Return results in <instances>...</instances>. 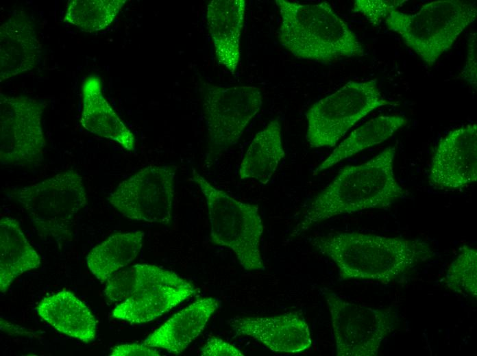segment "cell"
Returning <instances> with one entry per match:
<instances>
[{"label":"cell","mask_w":477,"mask_h":356,"mask_svg":"<svg viewBox=\"0 0 477 356\" xmlns=\"http://www.w3.org/2000/svg\"><path fill=\"white\" fill-rule=\"evenodd\" d=\"M310 242L336 265L340 280L387 284L435 255L430 244L419 238L336 231L315 236Z\"/></svg>","instance_id":"obj_1"},{"label":"cell","mask_w":477,"mask_h":356,"mask_svg":"<svg viewBox=\"0 0 477 356\" xmlns=\"http://www.w3.org/2000/svg\"><path fill=\"white\" fill-rule=\"evenodd\" d=\"M395 152V147L389 146L364 163L343 168L313 199L291 236H299L332 217L387 208L403 198L406 191L394 172Z\"/></svg>","instance_id":"obj_2"},{"label":"cell","mask_w":477,"mask_h":356,"mask_svg":"<svg viewBox=\"0 0 477 356\" xmlns=\"http://www.w3.org/2000/svg\"><path fill=\"white\" fill-rule=\"evenodd\" d=\"M275 2L281 18L278 40L295 57L328 64L364 55L362 43L327 1Z\"/></svg>","instance_id":"obj_3"},{"label":"cell","mask_w":477,"mask_h":356,"mask_svg":"<svg viewBox=\"0 0 477 356\" xmlns=\"http://www.w3.org/2000/svg\"><path fill=\"white\" fill-rule=\"evenodd\" d=\"M476 16V3L439 0L424 5L413 14L393 10L384 21L409 49L431 67L452 47Z\"/></svg>","instance_id":"obj_4"},{"label":"cell","mask_w":477,"mask_h":356,"mask_svg":"<svg viewBox=\"0 0 477 356\" xmlns=\"http://www.w3.org/2000/svg\"><path fill=\"white\" fill-rule=\"evenodd\" d=\"M192 180L206 201L211 241L231 249L245 270H264L260 253L264 225L258 207L242 202L215 187L194 168Z\"/></svg>","instance_id":"obj_5"},{"label":"cell","mask_w":477,"mask_h":356,"mask_svg":"<svg viewBox=\"0 0 477 356\" xmlns=\"http://www.w3.org/2000/svg\"><path fill=\"white\" fill-rule=\"evenodd\" d=\"M10 194L26 211L37 234L56 242L71 239L74 217L87 203L82 177L73 170L14 188Z\"/></svg>","instance_id":"obj_6"},{"label":"cell","mask_w":477,"mask_h":356,"mask_svg":"<svg viewBox=\"0 0 477 356\" xmlns=\"http://www.w3.org/2000/svg\"><path fill=\"white\" fill-rule=\"evenodd\" d=\"M376 79L349 81L316 101L306 112V139L313 148L332 147L361 118L390 105Z\"/></svg>","instance_id":"obj_7"},{"label":"cell","mask_w":477,"mask_h":356,"mask_svg":"<svg viewBox=\"0 0 477 356\" xmlns=\"http://www.w3.org/2000/svg\"><path fill=\"white\" fill-rule=\"evenodd\" d=\"M336 355L376 356L382 342L398 327L397 308L370 307L350 302L334 292L326 295Z\"/></svg>","instance_id":"obj_8"},{"label":"cell","mask_w":477,"mask_h":356,"mask_svg":"<svg viewBox=\"0 0 477 356\" xmlns=\"http://www.w3.org/2000/svg\"><path fill=\"white\" fill-rule=\"evenodd\" d=\"M201 99L209 151L215 155L238 143L262 103L257 87H224L205 81L201 84Z\"/></svg>","instance_id":"obj_9"},{"label":"cell","mask_w":477,"mask_h":356,"mask_svg":"<svg viewBox=\"0 0 477 356\" xmlns=\"http://www.w3.org/2000/svg\"><path fill=\"white\" fill-rule=\"evenodd\" d=\"M44 110L45 105L36 99L0 93L1 164L34 166L43 161Z\"/></svg>","instance_id":"obj_10"},{"label":"cell","mask_w":477,"mask_h":356,"mask_svg":"<svg viewBox=\"0 0 477 356\" xmlns=\"http://www.w3.org/2000/svg\"><path fill=\"white\" fill-rule=\"evenodd\" d=\"M175 173V166L145 167L119 183L108 201L129 219L168 225L172 218Z\"/></svg>","instance_id":"obj_11"},{"label":"cell","mask_w":477,"mask_h":356,"mask_svg":"<svg viewBox=\"0 0 477 356\" xmlns=\"http://www.w3.org/2000/svg\"><path fill=\"white\" fill-rule=\"evenodd\" d=\"M428 180L435 188L451 191L476 181V124L456 128L439 140L431 159Z\"/></svg>","instance_id":"obj_12"},{"label":"cell","mask_w":477,"mask_h":356,"mask_svg":"<svg viewBox=\"0 0 477 356\" xmlns=\"http://www.w3.org/2000/svg\"><path fill=\"white\" fill-rule=\"evenodd\" d=\"M229 325L237 335L249 337L275 353H297L312 344L308 325L296 312L235 317L229 320Z\"/></svg>","instance_id":"obj_13"},{"label":"cell","mask_w":477,"mask_h":356,"mask_svg":"<svg viewBox=\"0 0 477 356\" xmlns=\"http://www.w3.org/2000/svg\"><path fill=\"white\" fill-rule=\"evenodd\" d=\"M41 55L34 24L23 10H14L0 26V81L34 69Z\"/></svg>","instance_id":"obj_14"},{"label":"cell","mask_w":477,"mask_h":356,"mask_svg":"<svg viewBox=\"0 0 477 356\" xmlns=\"http://www.w3.org/2000/svg\"><path fill=\"white\" fill-rule=\"evenodd\" d=\"M245 0H212L207 5L208 28L218 62L234 75L240 60Z\"/></svg>","instance_id":"obj_15"},{"label":"cell","mask_w":477,"mask_h":356,"mask_svg":"<svg viewBox=\"0 0 477 356\" xmlns=\"http://www.w3.org/2000/svg\"><path fill=\"white\" fill-rule=\"evenodd\" d=\"M219 305L220 301L217 298L207 297L195 301L149 335L143 344L172 353L183 352L201 334Z\"/></svg>","instance_id":"obj_16"},{"label":"cell","mask_w":477,"mask_h":356,"mask_svg":"<svg viewBox=\"0 0 477 356\" xmlns=\"http://www.w3.org/2000/svg\"><path fill=\"white\" fill-rule=\"evenodd\" d=\"M80 123L87 131L119 143L128 151L135 149V138L109 104L100 78L89 75L82 84Z\"/></svg>","instance_id":"obj_17"},{"label":"cell","mask_w":477,"mask_h":356,"mask_svg":"<svg viewBox=\"0 0 477 356\" xmlns=\"http://www.w3.org/2000/svg\"><path fill=\"white\" fill-rule=\"evenodd\" d=\"M36 313L58 331L88 343L96 337L97 320L86 305L72 292L62 290L42 298Z\"/></svg>","instance_id":"obj_18"},{"label":"cell","mask_w":477,"mask_h":356,"mask_svg":"<svg viewBox=\"0 0 477 356\" xmlns=\"http://www.w3.org/2000/svg\"><path fill=\"white\" fill-rule=\"evenodd\" d=\"M195 293L196 289L191 283L184 285L166 283L149 285L140 289L119 303L112 314L116 319L133 324L148 322Z\"/></svg>","instance_id":"obj_19"},{"label":"cell","mask_w":477,"mask_h":356,"mask_svg":"<svg viewBox=\"0 0 477 356\" xmlns=\"http://www.w3.org/2000/svg\"><path fill=\"white\" fill-rule=\"evenodd\" d=\"M40 257L27 241L19 222L13 218L0 220V290L5 293L14 280L37 268Z\"/></svg>","instance_id":"obj_20"},{"label":"cell","mask_w":477,"mask_h":356,"mask_svg":"<svg viewBox=\"0 0 477 356\" xmlns=\"http://www.w3.org/2000/svg\"><path fill=\"white\" fill-rule=\"evenodd\" d=\"M284 155L280 123L272 120L249 145L240 166V179H253L267 184Z\"/></svg>","instance_id":"obj_21"},{"label":"cell","mask_w":477,"mask_h":356,"mask_svg":"<svg viewBox=\"0 0 477 356\" xmlns=\"http://www.w3.org/2000/svg\"><path fill=\"white\" fill-rule=\"evenodd\" d=\"M407 123L406 118L398 115H383L368 120L343 140L314 170L313 175L363 150L384 142Z\"/></svg>","instance_id":"obj_22"},{"label":"cell","mask_w":477,"mask_h":356,"mask_svg":"<svg viewBox=\"0 0 477 356\" xmlns=\"http://www.w3.org/2000/svg\"><path fill=\"white\" fill-rule=\"evenodd\" d=\"M144 236L142 231L110 236L87 255L86 264L89 270L101 283L107 281L114 273L137 257Z\"/></svg>","instance_id":"obj_23"},{"label":"cell","mask_w":477,"mask_h":356,"mask_svg":"<svg viewBox=\"0 0 477 356\" xmlns=\"http://www.w3.org/2000/svg\"><path fill=\"white\" fill-rule=\"evenodd\" d=\"M189 282L158 266L136 264L114 273L106 281L104 294L111 302L121 303L143 288L160 283L184 285Z\"/></svg>","instance_id":"obj_24"},{"label":"cell","mask_w":477,"mask_h":356,"mask_svg":"<svg viewBox=\"0 0 477 356\" xmlns=\"http://www.w3.org/2000/svg\"><path fill=\"white\" fill-rule=\"evenodd\" d=\"M126 0H71L69 1L63 21L88 33L110 26Z\"/></svg>","instance_id":"obj_25"},{"label":"cell","mask_w":477,"mask_h":356,"mask_svg":"<svg viewBox=\"0 0 477 356\" xmlns=\"http://www.w3.org/2000/svg\"><path fill=\"white\" fill-rule=\"evenodd\" d=\"M445 281L450 290L477 298V251L474 248L467 245L460 248L448 265Z\"/></svg>","instance_id":"obj_26"},{"label":"cell","mask_w":477,"mask_h":356,"mask_svg":"<svg viewBox=\"0 0 477 356\" xmlns=\"http://www.w3.org/2000/svg\"><path fill=\"white\" fill-rule=\"evenodd\" d=\"M407 1L403 0H356L352 11L364 16L373 25H378L382 20Z\"/></svg>","instance_id":"obj_27"},{"label":"cell","mask_w":477,"mask_h":356,"mask_svg":"<svg viewBox=\"0 0 477 356\" xmlns=\"http://www.w3.org/2000/svg\"><path fill=\"white\" fill-rule=\"evenodd\" d=\"M476 33L470 34L468 40L467 53L465 65L459 77L477 89Z\"/></svg>","instance_id":"obj_28"},{"label":"cell","mask_w":477,"mask_h":356,"mask_svg":"<svg viewBox=\"0 0 477 356\" xmlns=\"http://www.w3.org/2000/svg\"><path fill=\"white\" fill-rule=\"evenodd\" d=\"M202 356H243L244 354L236 346L221 338H209L201 349Z\"/></svg>","instance_id":"obj_29"},{"label":"cell","mask_w":477,"mask_h":356,"mask_svg":"<svg viewBox=\"0 0 477 356\" xmlns=\"http://www.w3.org/2000/svg\"><path fill=\"white\" fill-rule=\"evenodd\" d=\"M112 356H130V355H144V356H159V352L143 344H126L114 346L110 354Z\"/></svg>","instance_id":"obj_30"}]
</instances>
